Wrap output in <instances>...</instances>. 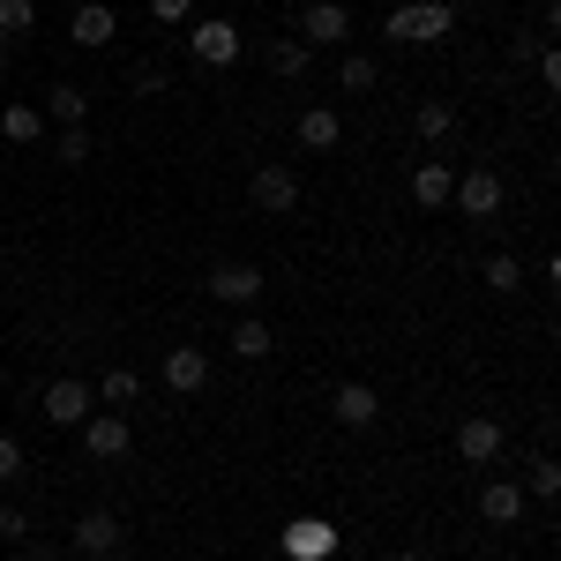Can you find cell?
I'll return each mask as SVG.
<instances>
[{"label":"cell","mask_w":561,"mask_h":561,"mask_svg":"<svg viewBox=\"0 0 561 561\" xmlns=\"http://www.w3.org/2000/svg\"><path fill=\"white\" fill-rule=\"evenodd\" d=\"M502 420H457V465H494L502 457Z\"/></svg>","instance_id":"cell-10"},{"label":"cell","mask_w":561,"mask_h":561,"mask_svg":"<svg viewBox=\"0 0 561 561\" xmlns=\"http://www.w3.org/2000/svg\"><path fill=\"white\" fill-rule=\"evenodd\" d=\"M420 135H427V142L457 135V105H449V98H427V105H420Z\"/></svg>","instance_id":"cell-24"},{"label":"cell","mask_w":561,"mask_h":561,"mask_svg":"<svg viewBox=\"0 0 561 561\" xmlns=\"http://www.w3.org/2000/svg\"><path fill=\"white\" fill-rule=\"evenodd\" d=\"M382 561H427V554H382Z\"/></svg>","instance_id":"cell-32"},{"label":"cell","mask_w":561,"mask_h":561,"mask_svg":"<svg viewBox=\"0 0 561 561\" xmlns=\"http://www.w3.org/2000/svg\"><path fill=\"white\" fill-rule=\"evenodd\" d=\"M330 412H337V427H375L382 420V397L367 382H337L330 389Z\"/></svg>","instance_id":"cell-12"},{"label":"cell","mask_w":561,"mask_h":561,"mask_svg":"<svg viewBox=\"0 0 561 561\" xmlns=\"http://www.w3.org/2000/svg\"><path fill=\"white\" fill-rule=\"evenodd\" d=\"M187 60H195V68H232V60H240V31H232L225 15H195V23H187Z\"/></svg>","instance_id":"cell-2"},{"label":"cell","mask_w":561,"mask_h":561,"mask_svg":"<svg viewBox=\"0 0 561 561\" xmlns=\"http://www.w3.org/2000/svg\"><path fill=\"white\" fill-rule=\"evenodd\" d=\"M135 397H142V375H135V367H113V375L98 382V404H135Z\"/></svg>","instance_id":"cell-25"},{"label":"cell","mask_w":561,"mask_h":561,"mask_svg":"<svg viewBox=\"0 0 561 561\" xmlns=\"http://www.w3.org/2000/svg\"><path fill=\"white\" fill-rule=\"evenodd\" d=\"M76 434H83L90 457H105V465H113V457H128V420H121V412H90Z\"/></svg>","instance_id":"cell-14"},{"label":"cell","mask_w":561,"mask_h":561,"mask_svg":"<svg viewBox=\"0 0 561 561\" xmlns=\"http://www.w3.org/2000/svg\"><path fill=\"white\" fill-rule=\"evenodd\" d=\"M150 23H165V31L173 23H195V0H150Z\"/></svg>","instance_id":"cell-31"},{"label":"cell","mask_w":561,"mask_h":561,"mask_svg":"<svg viewBox=\"0 0 561 561\" xmlns=\"http://www.w3.org/2000/svg\"><path fill=\"white\" fill-rule=\"evenodd\" d=\"M68 38H76V45H90V53H98V45H113V38H121V15H113L105 0H83V8L68 15Z\"/></svg>","instance_id":"cell-13"},{"label":"cell","mask_w":561,"mask_h":561,"mask_svg":"<svg viewBox=\"0 0 561 561\" xmlns=\"http://www.w3.org/2000/svg\"><path fill=\"white\" fill-rule=\"evenodd\" d=\"M449 31H457L449 0H404V8H389V23H382L389 45H442Z\"/></svg>","instance_id":"cell-1"},{"label":"cell","mask_w":561,"mask_h":561,"mask_svg":"<svg viewBox=\"0 0 561 561\" xmlns=\"http://www.w3.org/2000/svg\"><path fill=\"white\" fill-rule=\"evenodd\" d=\"M38 31V0H0V38H31Z\"/></svg>","instance_id":"cell-23"},{"label":"cell","mask_w":561,"mask_h":561,"mask_svg":"<svg viewBox=\"0 0 561 561\" xmlns=\"http://www.w3.org/2000/svg\"><path fill=\"white\" fill-rule=\"evenodd\" d=\"M90 150H98V135H90V128H60V142H53L60 165H90Z\"/></svg>","instance_id":"cell-26"},{"label":"cell","mask_w":561,"mask_h":561,"mask_svg":"<svg viewBox=\"0 0 561 561\" xmlns=\"http://www.w3.org/2000/svg\"><path fill=\"white\" fill-rule=\"evenodd\" d=\"M524 494H561V465H554V457H531V479H524Z\"/></svg>","instance_id":"cell-29"},{"label":"cell","mask_w":561,"mask_h":561,"mask_svg":"<svg viewBox=\"0 0 561 561\" xmlns=\"http://www.w3.org/2000/svg\"><path fill=\"white\" fill-rule=\"evenodd\" d=\"M307 68H314V45H300V38H277V45H270V76H277V83H300Z\"/></svg>","instance_id":"cell-20"},{"label":"cell","mask_w":561,"mask_h":561,"mask_svg":"<svg viewBox=\"0 0 561 561\" xmlns=\"http://www.w3.org/2000/svg\"><path fill=\"white\" fill-rule=\"evenodd\" d=\"M375 83H382V68H375L367 53H345V60H337V90H345V98H367Z\"/></svg>","instance_id":"cell-21"},{"label":"cell","mask_w":561,"mask_h":561,"mask_svg":"<svg viewBox=\"0 0 561 561\" xmlns=\"http://www.w3.org/2000/svg\"><path fill=\"white\" fill-rule=\"evenodd\" d=\"M23 465H31V457H23V442H15V434H0V486H15Z\"/></svg>","instance_id":"cell-30"},{"label":"cell","mask_w":561,"mask_h":561,"mask_svg":"<svg viewBox=\"0 0 561 561\" xmlns=\"http://www.w3.org/2000/svg\"><path fill=\"white\" fill-rule=\"evenodd\" d=\"M225 345H232V359H270V352H277V330H270L262 314H240Z\"/></svg>","instance_id":"cell-18"},{"label":"cell","mask_w":561,"mask_h":561,"mask_svg":"<svg viewBox=\"0 0 561 561\" xmlns=\"http://www.w3.org/2000/svg\"><path fill=\"white\" fill-rule=\"evenodd\" d=\"M262 285H270V277H262L255 262H217V270H210V300L217 307H255Z\"/></svg>","instance_id":"cell-6"},{"label":"cell","mask_w":561,"mask_h":561,"mask_svg":"<svg viewBox=\"0 0 561 561\" xmlns=\"http://www.w3.org/2000/svg\"><path fill=\"white\" fill-rule=\"evenodd\" d=\"M517 285H524L517 255H486V293H517Z\"/></svg>","instance_id":"cell-27"},{"label":"cell","mask_w":561,"mask_h":561,"mask_svg":"<svg viewBox=\"0 0 561 561\" xmlns=\"http://www.w3.org/2000/svg\"><path fill=\"white\" fill-rule=\"evenodd\" d=\"M121 531H128V524L113 517V510H83L68 539H76V554H83V561H105V554H121Z\"/></svg>","instance_id":"cell-8"},{"label":"cell","mask_w":561,"mask_h":561,"mask_svg":"<svg viewBox=\"0 0 561 561\" xmlns=\"http://www.w3.org/2000/svg\"><path fill=\"white\" fill-rule=\"evenodd\" d=\"M38 105H45V121H60V128H90V105H98V98H90L83 83H53Z\"/></svg>","instance_id":"cell-16"},{"label":"cell","mask_w":561,"mask_h":561,"mask_svg":"<svg viewBox=\"0 0 561 561\" xmlns=\"http://www.w3.org/2000/svg\"><path fill=\"white\" fill-rule=\"evenodd\" d=\"M255 210L293 217L300 210V173H293V165H255Z\"/></svg>","instance_id":"cell-9"},{"label":"cell","mask_w":561,"mask_h":561,"mask_svg":"<svg viewBox=\"0 0 561 561\" xmlns=\"http://www.w3.org/2000/svg\"><path fill=\"white\" fill-rule=\"evenodd\" d=\"M203 382H210V352L203 345H173L165 352V389H173V397H195Z\"/></svg>","instance_id":"cell-11"},{"label":"cell","mask_w":561,"mask_h":561,"mask_svg":"<svg viewBox=\"0 0 561 561\" xmlns=\"http://www.w3.org/2000/svg\"><path fill=\"white\" fill-rule=\"evenodd\" d=\"M337 142H345V113H337V105H307L300 113V150L322 158V150H337Z\"/></svg>","instance_id":"cell-17"},{"label":"cell","mask_w":561,"mask_h":561,"mask_svg":"<svg viewBox=\"0 0 561 561\" xmlns=\"http://www.w3.org/2000/svg\"><path fill=\"white\" fill-rule=\"evenodd\" d=\"M479 517L502 524V531L524 524V486H517V479H486V486H479Z\"/></svg>","instance_id":"cell-15"},{"label":"cell","mask_w":561,"mask_h":561,"mask_svg":"<svg viewBox=\"0 0 561 561\" xmlns=\"http://www.w3.org/2000/svg\"><path fill=\"white\" fill-rule=\"evenodd\" d=\"M277 547H285V561H330L337 554V524L330 517H293L277 531Z\"/></svg>","instance_id":"cell-5"},{"label":"cell","mask_w":561,"mask_h":561,"mask_svg":"<svg viewBox=\"0 0 561 561\" xmlns=\"http://www.w3.org/2000/svg\"><path fill=\"white\" fill-rule=\"evenodd\" d=\"M449 187H457L449 165H412V203H420V210H442V203H449Z\"/></svg>","instance_id":"cell-19"},{"label":"cell","mask_w":561,"mask_h":561,"mask_svg":"<svg viewBox=\"0 0 561 561\" xmlns=\"http://www.w3.org/2000/svg\"><path fill=\"white\" fill-rule=\"evenodd\" d=\"M300 45H352V8L345 0H307Z\"/></svg>","instance_id":"cell-7"},{"label":"cell","mask_w":561,"mask_h":561,"mask_svg":"<svg viewBox=\"0 0 561 561\" xmlns=\"http://www.w3.org/2000/svg\"><path fill=\"white\" fill-rule=\"evenodd\" d=\"M0 539H8V547L31 539V510H23V502H0Z\"/></svg>","instance_id":"cell-28"},{"label":"cell","mask_w":561,"mask_h":561,"mask_svg":"<svg viewBox=\"0 0 561 561\" xmlns=\"http://www.w3.org/2000/svg\"><path fill=\"white\" fill-rule=\"evenodd\" d=\"M105 561H121V554H105Z\"/></svg>","instance_id":"cell-33"},{"label":"cell","mask_w":561,"mask_h":561,"mask_svg":"<svg viewBox=\"0 0 561 561\" xmlns=\"http://www.w3.org/2000/svg\"><path fill=\"white\" fill-rule=\"evenodd\" d=\"M38 412L53 420V427H83L90 412H98V389L76 382V375H60V382H45V389H38Z\"/></svg>","instance_id":"cell-3"},{"label":"cell","mask_w":561,"mask_h":561,"mask_svg":"<svg viewBox=\"0 0 561 561\" xmlns=\"http://www.w3.org/2000/svg\"><path fill=\"white\" fill-rule=\"evenodd\" d=\"M502 195H510V187H502V173H494V165H472V173L449 187V203L472 217V225H486V217L502 210Z\"/></svg>","instance_id":"cell-4"},{"label":"cell","mask_w":561,"mask_h":561,"mask_svg":"<svg viewBox=\"0 0 561 561\" xmlns=\"http://www.w3.org/2000/svg\"><path fill=\"white\" fill-rule=\"evenodd\" d=\"M0 135H8V142H38L45 135V105H8V113H0Z\"/></svg>","instance_id":"cell-22"}]
</instances>
